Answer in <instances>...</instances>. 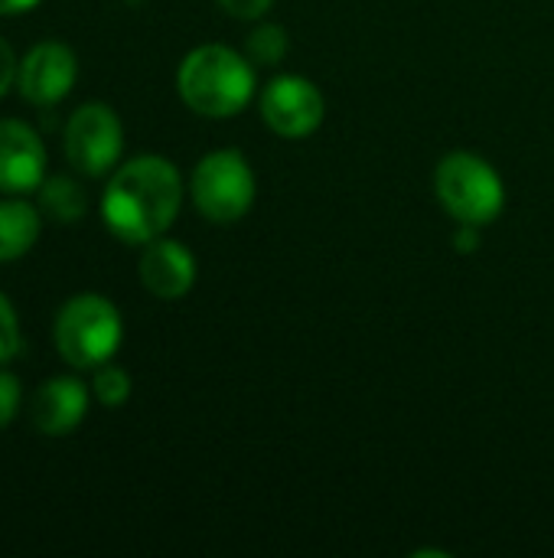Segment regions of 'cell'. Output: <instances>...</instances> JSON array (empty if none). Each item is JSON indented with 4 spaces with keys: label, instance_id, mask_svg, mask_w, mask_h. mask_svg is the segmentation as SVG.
Listing matches in <instances>:
<instances>
[{
    "label": "cell",
    "instance_id": "7",
    "mask_svg": "<svg viewBox=\"0 0 554 558\" xmlns=\"http://www.w3.org/2000/svg\"><path fill=\"white\" fill-rule=\"evenodd\" d=\"M327 105L320 88L304 75H278L261 95V118L281 137H307L323 124Z\"/></svg>",
    "mask_w": 554,
    "mask_h": 558
},
{
    "label": "cell",
    "instance_id": "12",
    "mask_svg": "<svg viewBox=\"0 0 554 558\" xmlns=\"http://www.w3.org/2000/svg\"><path fill=\"white\" fill-rule=\"evenodd\" d=\"M42 232L39 206L26 203L23 196L0 199V265L23 258Z\"/></svg>",
    "mask_w": 554,
    "mask_h": 558
},
{
    "label": "cell",
    "instance_id": "8",
    "mask_svg": "<svg viewBox=\"0 0 554 558\" xmlns=\"http://www.w3.org/2000/svg\"><path fill=\"white\" fill-rule=\"evenodd\" d=\"M78 78V59L65 43H36L23 59H20V72H16V88L20 95L36 105V108H49L59 105L72 85Z\"/></svg>",
    "mask_w": 554,
    "mask_h": 558
},
{
    "label": "cell",
    "instance_id": "16",
    "mask_svg": "<svg viewBox=\"0 0 554 558\" xmlns=\"http://www.w3.org/2000/svg\"><path fill=\"white\" fill-rule=\"evenodd\" d=\"M23 347V333H20V317L16 307L10 304V298L0 291V363H10Z\"/></svg>",
    "mask_w": 554,
    "mask_h": 558
},
{
    "label": "cell",
    "instance_id": "14",
    "mask_svg": "<svg viewBox=\"0 0 554 558\" xmlns=\"http://www.w3.org/2000/svg\"><path fill=\"white\" fill-rule=\"evenodd\" d=\"M245 49H248V59H251V62H258V65H278V62L287 56L291 39H287V29H284V26H278V23H261V26L251 29Z\"/></svg>",
    "mask_w": 554,
    "mask_h": 558
},
{
    "label": "cell",
    "instance_id": "6",
    "mask_svg": "<svg viewBox=\"0 0 554 558\" xmlns=\"http://www.w3.org/2000/svg\"><path fill=\"white\" fill-rule=\"evenodd\" d=\"M65 160L85 177H104L118 167L124 150V128L111 105L88 101L72 111L62 137Z\"/></svg>",
    "mask_w": 554,
    "mask_h": 558
},
{
    "label": "cell",
    "instance_id": "17",
    "mask_svg": "<svg viewBox=\"0 0 554 558\" xmlns=\"http://www.w3.org/2000/svg\"><path fill=\"white\" fill-rule=\"evenodd\" d=\"M20 399H23V389H20V379L7 369H0V432L16 418L20 412Z\"/></svg>",
    "mask_w": 554,
    "mask_h": 558
},
{
    "label": "cell",
    "instance_id": "1",
    "mask_svg": "<svg viewBox=\"0 0 554 558\" xmlns=\"http://www.w3.org/2000/svg\"><path fill=\"white\" fill-rule=\"evenodd\" d=\"M183 206L180 170L157 154L121 163L101 196V219L108 232L127 245H147L160 239Z\"/></svg>",
    "mask_w": 554,
    "mask_h": 558
},
{
    "label": "cell",
    "instance_id": "4",
    "mask_svg": "<svg viewBox=\"0 0 554 558\" xmlns=\"http://www.w3.org/2000/svg\"><path fill=\"white\" fill-rule=\"evenodd\" d=\"M434 190L441 206L457 219V222H470V226H487L503 213V180L500 173L477 154L457 150L447 154L438 163L434 173Z\"/></svg>",
    "mask_w": 554,
    "mask_h": 558
},
{
    "label": "cell",
    "instance_id": "13",
    "mask_svg": "<svg viewBox=\"0 0 554 558\" xmlns=\"http://www.w3.org/2000/svg\"><path fill=\"white\" fill-rule=\"evenodd\" d=\"M36 193H39V213L59 226L78 222L88 209L85 190L72 177H46Z\"/></svg>",
    "mask_w": 554,
    "mask_h": 558
},
{
    "label": "cell",
    "instance_id": "11",
    "mask_svg": "<svg viewBox=\"0 0 554 558\" xmlns=\"http://www.w3.org/2000/svg\"><path fill=\"white\" fill-rule=\"evenodd\" d=\"M88 415V389L75 376H56L42 383L33 396L29 418L39 435L65 438L72 435Z\"/></svg>",
    "mask_w": 554,
    "mask_h": 558
},
{
    "label": "cell",
    "instance_id": "9",
    "mask_svg": "<svg viewBox=\"0 0 554 558\" xmlns=\"http://www.w3.org/2000/svg\"><path fill=\"white\" fill-rule=\"evenodd\" d=\"M46 180L42 137L16 118H0V193H36Z\"/></svg>",
    "mask_w": 554,
    "mask_h": 558
},
{
    "label": "cell",
    "instance_id": "15",
    "mask_svg": "<svg viewBox=\"0 0 554 558\" xmlns=\"http://www.w3.org/2000/svg\"><path fill=\"white\" fill-rule=\"evenodd\" d=\"M95 399L104 409H121L131 399V376L121 366H98L95 373Z\"/></svg>",
    "mask_w": 554,
    "mask_h": 558
},
{
    "label": "cell",
    "instance_id": "10",
    "mask_svg": "<svg viewBox=\"0 0 554 558\" xmlns=\"http://www.w3.org/2000/svg\"><path fill=\"white\" fill-rule=\"evenodd\" d=\"M140 284L160 301H180L196 284V258L176 239H153L140 252Z\"/></svg>",
    "mask_w": 554,
    "mask_h": 558
},
{
    "label": "cell",
    "instance_id": "5",
    "mask_svg": "<svg viewBox=\"0 0 554 558\" xmlns=\"http://www.w3.org/2000/svg\"><path fill=\"white\" fill-rule=\"evenodd\" d=\"M189 196L209 222H238L255 203V173L238 150H212L196 163Z\"/></svg>",
    "mask_w": 554,
    "mask_h": 558
},
{
    "label": "cell",
    "instance_id": "3",
    "mask_svg": "<svg viewBox=\"0 0 554 558\" xmlns=\"http://www.w3.org/2000/svg\"><path fill=\"white\" fill-rule=\"evenodd\" d=\"M52 340L72 369H98L118 353L124 340V320L108 298L75 294L59 307Z\"/></svg>",
    "mask_w": 554,
    "mask_h": 558
},
{
    "label": "cell",
    "instance_id": "2",
    "mask_svg": "<svg viewBox=\"0 0 554 558\" xmlns=\"http://www.w3.org/2000/svg\"><path fill=\"white\" fill-rule=\"evenodd\" d=\"M176 88L186 108L202 118H232L255 95L251 59L238 56L229 46L209 43L193 49L176 72Z\"/></svg>",
    "mask_w": 554,
    "mask_h": 558
},
{
    "label": "cell",
    "instance_id": "18",
    "mask_svg": "<svg viewBox=\"0 0 554 558\" xmlns=\"http://www.w3.org/2000/svg\"><path fill=\"white\" fill-rule=\"evenodd\" d=\"M16 72H20V62H16V52L13 46L0 36V98L13 88L16 82Z\"/></svg>",
    "mask_w": 554,
    "mask_h": 558
},
{
    "label": "cell",
    "instance_id": "19",
    "mask_svg": "<svg viewBox=\"0 0 554 558\" xmlns=\"http://www.w3.org/2000/svg\"><path fill=\"white\" fill-rule=\"evenodd\" d=\"M219 3H222V10H229L238 20H258L271 10L274 0H219Z\"/></svg>",
    "mask_w": 554,
    "mask_h": 558
},
{
    "label": "cell",
    "instance_id": "20",
    "mask_svg": "<svg viewBox=\"0 0 554 558\" xmlns=\"http://www.w3.org/2000/svg\"><path fill=\"white\" fill-rule=\"evenodd\" d=\"M480 226H470V222H460V232H457V248L460 252H473L480 245V235H477Z\"/></svg>",
    "mask_w": 554,
    "mask_h": 558
},
{
    "label": "cell",
    "instance_id": "21",
    "mask_svg": "<svg viewBox=\"0 0 554 558\" xmlns=\"http://www.w3.org/2000/svg\"><path fill=\"white\" fill-rule=\"evenodd\" d=\"M39 0H0V16H13V13H26L33 10Z\"/></svg>",
    "mask_w": 554,
    "mask_h": 558
}]
</instances>
